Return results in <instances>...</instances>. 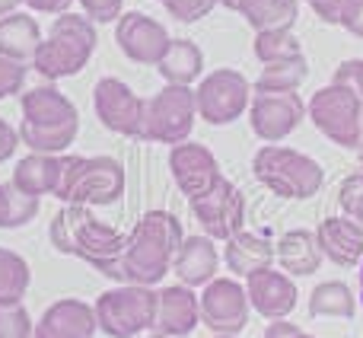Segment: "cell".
Returning <instances> with one entry per match:
<instances>
[{
	"label": "cell",
	"mask_w": 363,
	"mask_h": 338,
	"mask_svg": "<svg viewBox=\"0 0 363 338\" xmlns=\"http://www.w3.org/2000/svg\"><path fill=\"white\" fill-rule=\"evenodd\" d=\"M182 224L169 211H147L128 233L125 252L112 271V281L153 288L169 275L176 252L182 246Z\"/></svg>",
	"instance_id": "cell-1"
},
{
	"label": "cell",
	"mask_w": 363,
	"mask_h": 338,
	"mask_svg": "<svg viewBox=\"0 0 363 338\" xmlns=\"http://www.w3.org/2000/svg\"><path fill=\"white\" fill-rule=\"evenodd\" d=\"M51 246L61 256H74L80 262L93 265L106 278H112L121 252H125L128 233H118L93 214V207L67 205L51 217Z\"/></svg>",
	"instance_id": "cell-2"
},
{
	"label": "cell",
	"mask_w": 363,
	"mask_h": 338,
	"mask_svg": "<svg viewBox=\"0 0 363 338\" xmlns=\"http://www.w3.org/2000/svg\"><path fill=\"white\" fill-rule=\"evenodd\" d=\"M96 45H99V32H96L93 19L80 16V13H61L55 16L48 36L42 38L32 67L45 80H64V77H77L89 64Z\"/></svg>",
	"instance_id": "cell-3"
},
{
	"label": "cell",
	"mask_w": 363,
	"mask_h": 338,
	"mask_svg": "<svg viewBox=\"0 0 363 338\" xmlns=\"http://www.w3.org/2000/svg\"><path fill=\"white\" fill-rule=\"evenodd\" d=\"M125 195V166L115 157H61V182L55 198L64 205L99 207Z\"/></svg>",
	"instance_id": "cell-4"
},
{
	"label": "cell",
	"mask_w": 363,
	"mask_h": 338,
	"mask_svg": "<svg viewBox=\"0 0 363 338\" xmlns=\"http://www.w3.org/2000/svg\"><path fill=\"white\" fill-rule=\"evenodd\" d=\"M252 173L277 198H290V201L313 198V195H319L322 182H325V173H322V166L313 157H306L300 151H290V147H277V144H268L255 153Z\"/></svg>",
	"instance_id": "cell-5"
},
{
	"label": "cell",
	"mask_w": 363,
	"mask_h": 338,
	"mask_svg": "<svg viewBox=\"0 0 363 338\" xmlns=\"http://www.w3.org/2000/svg\"><path fill=\"white\" fill-rule=\"evenodd\" d=\"M306 115L322 138L345 151L363 153V99L351 87H341V83L322 87L306 102Z\"/></svg>",
	"instance_id": "cell-6"
},
{
	"label": "cell",
	"mask_w": 363,
	"mask_h": 338,
	"mask_svg": "<svg viewBox=\"0 0 363 338\" xmlns=\"http://www.w3.org/2000/svg\"><path fill=\"white\" fill-rule=\"evenodd\" d=\"M157 307H160L157 290L140 288V284H121V288L99 294L93 310L99 332H106L108 338H134L144 329L157 326Z\"/></svg>",
	"instance_id": "cell-7"
},
{
	"label": "cell",
	"mask_w": 363,
	"mask_h": 338,
	"mask_svg": "<svg viewBox=\"0 0 363 338\" xmlns=\"http://www.w3.org/2000/svg\"><path fill=\"white\" fill-rule=\"evenodd\" d=\"M194 115H198V102H194L191 87H176L166 83L157 96H150L144 106V128H140V141H153V144H185L188 134L194 128Z\"/></svg>",
	"instance_id": "cell-8"
},
{
	"label": "cell",
	"mask_w": 363,
	"mask_h": 338,
	"mask_svg": "<svg viewBox=\"0 0 363 338\" xmlns=\"http://www.w3.org/2000/svg\"><path fill=\"white\" fill-rule=\"evenodd\" d=\"M194 102H198L201 121H207V125H213V128L233 125V121L242 119L245 109L252 106V83L245 80V74H239V70L217 67L194 89Z\"/></svg>",
	"instance_id": "cell-9"
},
{
	"label": "cell",
	"mask_w": 363,
	"mask_h": 338,
	"mask_svg": "<svg viewBox=\"0 0 363 338\" xmlns=\"http://www.w3.org/2000/svg\"><path fill=\"white\" fill-rule=\"evenodd\" d=\"M194 220L204 227V236L211 239H233L236 233H242L245 224V198L230 179H220L207 195L188 198Z\"/></svg>",
	"instance_id": "cell-10"
},
{
	"label": "cell",
	"mask_w": 363,
	"mask_h": 338,
	"mask_svg": "<svg viewBox=\"0 0 363 338\" xmlns=\"http://www.w3.org/2000/svg\"><path fill=\"white\" fill-rule=\"evenodd\" d=\"M144 106L147 99H140L128 83H121L118 77H102L93 89V109L96 119L102 121V128L121 134V138H138L144 128Z\"/></svg>",
	"instance_id": "cell-11"
},
{
	"label": "cell",
	"mask_w": 363,
	"mask_h": 338,
	"mask_svg": "<svg viewBox=\"0 0 363 338\" xmlns=\"http://www.w3.org/2000/svg\"><path fill=\"white\" fill-rule=\"evenodd\" d=\"M249 294L233 278H213L201 294V322L213 335H239L249 326Z\"/></svg>",
	"instance_id": "cell-12"
},
{
	"label": "cell",
	"mask_w": 363,
	"mask_h": 338,
	"mask_svg": "<svg viewBox=\"0 0 363 338\" xmlns=\"http://www.w3.org/2000/svg\"><path fill=\"white\" fill-rule=\"evenodd\" d=\"M306 119V102L300 93H255L249 106V125L255 138L277 144V141L290 138Z\"/></svg>",
	"instance_id": "cell-13"
},
{
	"label": "cell",
	"mask_w": 363,
	"mask_h": 338,
	"mask_svg": "<svg viewBox=\"0 0 363 338\" xmlns=\"http://www.w3.org/2000/svg\"><path fill=\"white\" fill-rule=\"evenodd\" d=\"M115 42L125 51V58H131L134 64H147V67H157L163 61L166 48H169V32L160 19L147 16V13H121L118 26H115Z\"/></svg>",
	"instance_id": "cell-14"
},
{
	"label": "cell",
	"mask_w": 363,
	"mask_h": 338,
	"mask_svg": "<svg viewBox=\"0 0 363 338\" xmlns=\"http://www.w3.org/2000/svg\"><path fill=\"white\" fill-rule=\"evenodd\" d=\"M169 169H172L176 185L182 188V195H188V198L207 195L223 179L220 166H217V157H213L204 144H191V141L176 144L169 151Z\"/></svg>",
	"instance_id": "cell-15"
},
{
	"label": "cell",
	"mask_w": 363,
	"mask_h": 338,
	"mask_svg": "<svg viewBox=\"0 0 363 338\" xmlns=\"http://www.w3.org/2000/svg\"><path fill=\"white\" fill-rule=\"evenodd\" d=\"M245 294L255 313L264 320H287L296 307V284L284 271L262 268L245 278Z\"/></svg>",
	"instance_id": "cell-16"
},
{
	"label": "cell",
	"mask_w": 363,
	"mask_h": 338,
	"mask_svg": "<svg viewBox=\"0 0 363 338\" xmlns=\"http://www.w3.org/2000/svg\"><path fill=\"white\" fill-rule=\"evenodd\" d=\"M96 332H99L96 310L77 297H64L42 313L32 338H93Z\"/></svg>",
	"instance_id": "cell-17"
},
{
	"label": "cell",
	"mask_w": 363,
	"mask_h": 338,
	"mask_svg": "<svg viewBox=\"0 0 363 338\" xmlns=\"http://www.w3.org/2000/svg\"><path fill=\"white\" fill-rule=\"evenodd\" d=\"M315 243L322 256L338 268H354L363 262V227L345 214H332L315 227Z\"/></svg>",
	"instance_id": "cell-18"
},
{
	"label": "cell",
	"mask_w": 363,
	"mask_h": 338,
	"mask_svg": "<svg viewBox=\"0 0 363 338\" xmlns=\"http://www.w3.org/2000/svg\"><path fill=\"white\" fill-rule=\"evenodd\" d=\"M201 322V297H194L191 288L185 284H172V288L160 290V307H157V332L185 338L194 332Z\"/></svg>",
	"instance_id": "cell-19"
},
{
	"label": "cell",
	"mask_w": 363,
	"mask_h": 338,
	"mask_svg": "<svg viewBox=\"0 0 363 338\" xmlns=\"http://www.w3.org/2000/svg\"><path fill=\"white\" fill-rule=\"evenodd\" d=\"M217 246H213L211 236H185L176 252V262H172V271L179 275V281L185 288H207L217 275Z\"/></svg>",
	"instance_id": "cell-20"
},
{
	"label": "cell",
	"mask_w": 363,
	"mask_h": 338,
	"mask_svg": "<svg viewBox=\"0 0 363 338\" xmlns=\"http://www.w3.org/2000/svg\"><path fill=\"white\" fill-rule=\"evenodd\" d=\"M223 262L233 275L239 278H249L262 268H271L277 262V249L271 246L268 236L262 233H236L233 239H226V249H223Z\"/></svg>",
	"instance_id": "cell-21"
},
{
	"label": "cell",
	"mask_w": 363,
	"mask_h": 338,
	"mask_svg": "<svg viewBox=\"0 0 363 338\" xmlns=\"http://www.w3.org/2000/svg\"><path fill=\"white\" fill-rule=\"evenodd\" d=\"M19 106H23V121H29V125H70V121H80L77 106L51 83L23 93Z\"/></svg>",
	"instance_id": "cell-22"
},
{
	"label": "cell",
	"mask_w": 363,
	"mask_h": 338,
	"mask_svg": "<svg viewBox=\"0 0 363 338\" xmlns=\"http://www.w3.org/2000/svg\"><path fill=\"white\" fill-rule=\"evenodd\" d=\"M57 182H61V157L51 153H29L13 169L10 185L16 192L29 195V198H42V195H55Z\"/></svg>",
	"instance_id": "cell-23"
},
{
	"label": "cell",
	"mask_w": 363,
	"mask_h": 338,
	"mask_svg": "<svg viewBox=\"0 0 363 338\" xmlns=\"http://www.w3.org/2000/svg\"><path fill=\"white\" fill-rule=\"evenodd\" d=\"M277 262L287 275L294 278H306L313 271H319L322 265V249L315 243L313 230H287L281 239H277Z\"/></svg>",
	"instance_id": "cell-24"
},
{
	"label": "cell",
	"mask_w": 363,
	"mask_h": 338,
	"mask_svg": "<svg viewBox=\"0 0 363 338\" xmlns=\"http://www.w3.org/2000/svg\"><path fill=\"white\" fill-rule=\"evenodd\" d=\"M38 45H42V29L32 16H26V13L0 16V55L4 58L29 64L35 58Z\"/></svg>",
	"instance_id": "cell-25"
},
{
	"label": "cell",
	"mask_w": 363,
	"mask_h": 338,
	"mask_svg": "<svg viewBox=\"0 0 363 338\" xmlns=\"http://www.w3.org/2000/svg\"><path fill=\"white\" fill-rule=\"evenodd\" d=\"M157 70L166 83L191 87V83L204 74V51H201L191 38H172L163 61L157 64Z\"/></svg>",
	"instance_id": "cell-26"
},
{
	"label": "cell",
	"mask_w": 363,
	"mask_h": 338,
	"mask_svg": "<svg viewBox=\"0 0 363 338\" xmlns=\"http://www.w3.org/2000/svg\"><path fill=\"white\" fill-rule=\"evenodd\" d=\"M239 13L255 32H274V29H294L300 16L296 0H242Z\"/></svg>",
	"instance_id": "cell-27"
},
{
	"label": "cell",
	"mask_w": 363,
	"mask_h": 338,
	"mask_svg": "<svg viewBox=\"0 0 363 338\" xmlns=\"http://www.w3.org/2000/svg\"><path fill=\"white\" fill-rule=\"evenodd\" d=\"M306 77H309L306 55L284 58V61H271V64H264L262 74H258L255 93H296Z\"/></svg>",
	"instance_id": "cell-28"
},
{
	"label": "cell",
	"mask_w": 363,
	"mask_h": 338,
	"mask_svg": "<svg viewBox=\"0 0 363 338\" xmlns=\"http://www.w3.org/2000/svg\"><path fill=\"white\" fill-rule=\"evenodd\" d=\"M16 131H19V141L32 153H51V157H57V153H64L77 141L80 121H70V125H29V121H23Z\"/></svg>",
	"instance_id": "cell-29"
},
{
	"label": "cell",
	"mask_w": 363,
	"mask_h": 338,
	"mask_svg": "<svg viewBox=\"0 0 363 338\" xmlns=\"http://www.w3.org/2000/svg\"><path fill=\"white\" fill-rule=\"evenodd\" d=\"M354 310H357V297L347 288L345 281H322L313 288L309 294V316H341V320H351Z\"/></svg>",
	"instance_id": "cell-30"
},
{
	"label": "cell",
	"mask_w": 363,
	"mask_h": 338,
	"mask_svg": "<svg viewBox=\"0 0 363 338\" xmlns=\"http://www.w3.org/2000/svg\"><path fill=\"white\" fill-rule=\"evenodd\" d=\"M32 271L19 252L4 249L0 246V307H16L23 303L26 290H29Z\"/></svg>",
	"instance_id": "cell-31"
},
{
	"label": "cell",
	"mask_w": 363,
	"mask_h": 338,
	"mask_svg": "<svg viewBox=\"0 0 363 338\" xmlns=\"http://www.w3.org/2000/svg\"><path fill=\"white\" fill-rule=\"evenodd\" d=\"M38 214V198L16 192L10 182L0 185V230H16L26 227Z\"/></svg>",
	"instance_id": "cell-32"
},
{
	"label": "cell",
	"mask_w": 363,
	"mask_h": 338,
	"mask_svg": "<svg viewBox=\"0 0 363 338\" xmlns=\"http://www.w3.org/2000/svg\"><path fill=\"white\" fill-rule=\"evenodd\" d=\"M303 55L300 38L294 36V29H274V32H255V58L262 64L284 61V58Z\"/></svg>",
	"instance_id": "cell-33"
},
{
	"label": "cell",
	"mask_w": 363,
	"mask_h": 338,
	"mask_svg": "<svg viewBox=\"0 0 363 338\" xmlns=\"http://www.w3.org/2000/svg\"><path fill=\"white\" fill-rule=\"evenodd\" d=\"M338 205L345 211V217H351L354 224L363 227V173L347 175L338 185Z\"/></svg>",
	"instance_id": "cell-34"
},
{
	"label": "cell",
	"mask_w": 363,
	"mask_h": 338,
	"mask_svg": "<svg viewBox=\"0 0 363 338\" xmlns=\"http://www.w3.org/2000/svg\"><path fill=\"white\" fill-rule=\"evenodd\" d=\"M32 332H35V322L23 303L0 307V338H32Z\"/></svg>",
	"instance_id": "cell-35"
},
{
	"label": "cell",
	"mask_w": 363,
	"mask_h": 338,
	"mask_svg": "<svg viewBox=\"0 0 363 338\" xmlns=\"http://www.w3.org/2000/svg\"><path fill=\"white\" fill-rule=\"evenodd\" d=\"M163 6L179 23H198L217 6V0H163Z\"/></svg>",
	"instance_id": "cell-36"
},
{
	"label": "cell",
	"mask_w": 363,
	"mask_h": 338,
	"mask_svg": "<svg viewBox=\"0 0 363 338\" xmlns=\"http://www.w3.org/2000/svg\"><path fill=\"white\" fill-rule=\"evenodd\" d=\"M26 74H29V67H26V64L10 61V58L0 55V99L16 96L19 89H23V83H26Z\"/></svg>",
	"instance_id": "cell-37"
},
{
	"label": "cell",
	"mask_w": 363,
	"mask_h": 338,
	"mask_svg": "<svg viewBox=\"0 0 363 338\" xmlns=\"http://www.w3.org/2000/svg\"><path fill=\"white\" fill-rule=\"evenodd\" d=\"M83 16H89L93 23H118L125 0H80Z\"/></svg>",
	"instance_id": "cell-38"
},
{
	"label": "cell",
	"mask_w": 363,
	"mask_h": 338,
	"mask_svg": "<svg viewBox=\"0 0 363 338\" xmlns=\"http://www.w3.org/2000/svg\"><path fill=\"white\" fill-rule=\"evenodd\" d=\"M341 87H351L354 93L363 99V58H354V61H341L338 70H335V80Z\"/></svg>",
	"instance_id": "cell-39"
},
{
	"label": "cell",
	"mask_w": 363,
	"mask_h": 338,
	"mask_svg": "<svg viewBox=\"0 0 363 338\" xmlns=\"http://www.w3.org/2000/svg\"><path fill=\"white\" fill-rule=\"evenodd\" d=\"M338 26H345L351 36L363 38V0H347V6L341 10Z\"/></svg>",
	"instance_id": "cell-40"
},
{
	"label": "cell",
	"mask_w": 363,
	"mask_h": 338,
	"mask_svg": "<svg viewBox=\"0 0 363 338\" xmlns=\"http://www.w3.org/2000/svg\"><path fill=\"white\" fill-rule=\"evenodd\" d=\"M309 6H313V13L322 19V23H328V26H338L341 10H345V6H347V0H309Z\"/></svg>",
	"instance_id": "cell-41"
},
{
	"label": "cell",
	"mask_w": 363,
	"mask_h": 338,
	"mask_svg": "<svg viewBox=\"0 0 363 338\" xmlns=\"http://www.w3.org/2000/svg\"><path fill=\"white\" fill-rule=\"evenodd\" d=\"M19 144H23V141H19V131L10 125V121L0 119V163H6V160L16 153Z\"/></svg>",
	"instance_id": "cell-42"
},
{
	"label": "cell",
	"mask_w": 363,
	"mask_h": 338,
	"mask_svg": "<svg viewBox=\"0 0 363 338\" xmlns=\"http://www.w3.org/2000/svg\"><path fill=\"white\" fill-rule=\"evenodd\" d=\"M262 338H315L309 332H303L300 326H294V322H284V320H271L268 329H264Z\"/></svg>",
	"instance_id": "cell-43"
},
{
	"label": "cell",
	"mask_w": 363,
	"mask_h": 338,
	"mask_svg": "<svg viewBox=\"0 0 363 338\" xmlns=\"http://www.w3.org/2000/svg\"><path fill=\"white\" fill-rule=\"evenodd\" d=\"M70 4H74V0H26L29 10L45 13V16H61V13H70Z\"/></svg>",
	"instance_id": "cell-44"
},
{
	"label": "cell",
	"mask_w": 363,
	"mask_h": 338,
	"mask_svg": "<svg viewBox=\"0 0 363 338\" xmlns=\"http://www.w3.org/2000/svg\"><path fill=\"white\" fill-rule=\"evenodd\" d=\"M19 4H26V0H0V16H10V13H16Z\"/></svg>",
	"instance_id": "cell-45"
},
{
	"label": "cell",
	"mask_w": 363,
	"mask_h": 338,
	"mask_svg": "<svg viewBox=\"0 0 363 338\" xmlns=\"http://www.w3.org/2000/svg\"><path fill=\"white\" fill-rule=\"evenodd\" d=\"M220 6H226V10H236L239 13V4H242V0H217Z\"/></svg>",
	"instance_id": "cell-46"
},
{
	"label": "cell",
	"mask_w": 363,
	"mask_h": 338,
	"mask_svg": "<svg viewBox=\"0 0 363 338\" xmlns=\"http://www.w3.org/2000/svg\"><path fill=\"white\" fill-rule=\"evenodd\" d=\"M360 303H363V262H360Z\"/></svg>",
	"instance_id": "cell-47"
},
{
	"label": "cell",
	"mask_w": 363,
	"mask_h": 338,
	"mask_svg": "<svg viewBox=\"0 0 363 338\" xmlns=\"http://www.w3.org/2000/svg\"><path fill=\"white\" fill-rule=\"evenodd\" d=\"M150 338H172V335H163V332H157V335H150Z\"/></svg>",
	"instance_id": "cell-48"
},
{
	"label": "cell",
	"mask_w": 363,
	"mask_h": 338,
	"mask_svg": "<svg viewBox=\"0 0 363 338\" xmlns=\"http://www.w3.org/2000/svg\"><path fill=\"white\" fill-rule=\"evenodd\" d=\"M213 338H236V335H213Z\"/></svg>",
	"instance_id": "cell-49"
},
{
	"label": "cell",
	"mask_w": 363,
	"mask_h": 338,
	"mask_svg": "<svg viewBox=\"0 0 363 338\" xmlns=\"http://www.w3.org/2000/svg\"><path fill=\"white\" fill-rule=\"evenodd\" d=\"M360 166H363V153H360Z\"/></svg>",
	"instance_id": "cell-50"
}]
</instances>
